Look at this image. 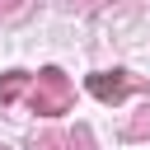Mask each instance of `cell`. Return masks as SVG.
Segmentation results:
<instances>
[{
    "label": "cell",
    "mask_w": 150,
    "mask_h": 150,
    "mask_svg": "<svg viewBox=\"0 0 150 150\" xmlns=\"http://www.w3.org/2000/svg\"><path fill=\"white\" fill-rule=\"evenodd\" d=\"M141 136H150V103H145V108L122 127V141H141Z\"/></svg>",
    "instance_id": "4"
},
{
    "label": "cell",
    "mask_w": 150,
    "mask_h": 150,
    "mask_svg": "<svg viewBox=\"0 0 150 150\" xmlns=\"http://www.w3.org/2000/svg\"><path fill=\"white\" fill-rule=\"evenodd\" d=\"M66 141L61 136H52V131H42V136H33V150H61Z\"/></svg>",
    "instance_id": "6"
},
{
    "label": "cell",
    "mask_w": 150,
    "mask_h": 150,
    "mask_svg": "<svg viewBox=\"0 0 150 150\" xmlns=\"http://www.w3.org/2000/svg\"><path fill=\"white\" fill-rule=\"evenodd\" d=\"M136 89H145V80L131 75V70H98V75H89V94H94L98 103H122V98L136 94Z\"/></svg>",
    "instance_id": "2"
},
{
    "label": "cell",
    "mask_w": 150,
    "mask_h": 150,
    "mask_svg": "<svg viewBox=\"0 0 150 150\" xmlns=\"http://www.w3.org/2000/svg\"><path fill=\"white\" fill-rule=\"evenodd\" d=\"M0 150H9V145H0Z\"/></svg>",
    "instance_id": "8"
},
{
    "label": "cell",
    "mask_w": 150,
    "mask_h": 150,
    "mask_svg": "<svg viewBox=\"0 0 150 150\" xmlns=\"http://www.w3.org/2000/svg\"><path fill=\"white\" fill-rule=\"evenodd\" d=\"M70 103H75V84L66 80V70L56 66L38 70V80L28 84V108L42 117H56V112H70Z\"/></svg>",
    "instance_id": "1"
},
{
    "label": "cell",
    "mask_w": 150,
    "mask_h": 150,
    "mask_svg": "<svg viewBox=\"0 0 150 150\" xmlns=\"http://www.w3.org/2000/svg\"><path fill=\"white\" fill-rule=\"evenodd\" d=\"M23 89H28V70H5V75H0V112H5Z\"/></svg>",
    "instance_id": "3"
},
{
    "label": "cell",
    "mask_w": 150,
    "mask_h": 150,
    "mask_svg": "<svg viewBox=\"0 0 150 150\" xmlns=\"http://www.w3.org/2000/svg\"><path fill=\"white\" fill-rule=\"evenodd\" d=\"M70 145H75V150H98V145H94V131H89L84 122H80L75 131H70Z\"/></svg>",
    "instance_id": "5"
},
{
    "label": "cell",
    "mask_w": 150,
    "mask_h": 150,
    "mask_svg": "<svg viewBox=\"0 0 150 150\" xmlns=\"http://www.w3.org/2000/svg\"><path fill=\"white\" fill-rule=\"evenodd\" d=\"M66 5H70L75 14H94V9H103L108 0H66Z\"/></svg>",
    "instance_id": "7"
}]
</instances>
